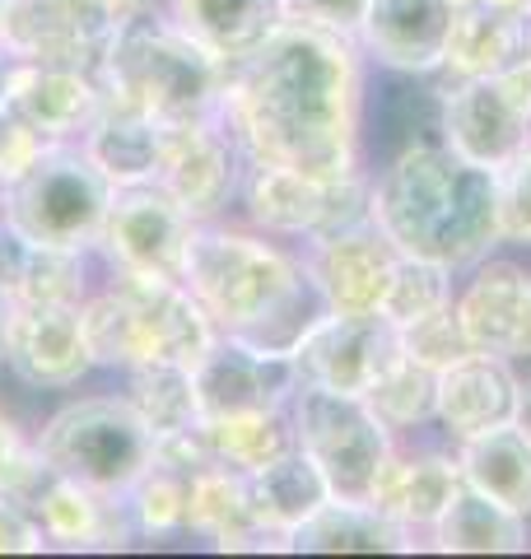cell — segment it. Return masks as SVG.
<instances>
[{"instance_id": "42", "label": "cell", "mask_w": 531, "mask_h": 559, "mask_svg": "<svg viewBox=\"0 0 531 559\" xmlns=\"http://www.w3.org/2000/svg\"><path fill=\"white\" fill-rule=\"evenodd\" d=\"M10 299H5V294H0V364H5V326H10Z\"/></svg>"}, {"instance_id": "43", "label": "cell", "mask_w": 531, "mask_h": 559, "mask_svg": "<svg viewBox=\"0 0 531 559\" xmlns=\"http://www.w3.org/2000/svg\"><path fill=\"white\" fill-rule=\"evenodd\" d=\"M527 5H531V0H527Z\"/></svg>"}, {"instance_id": "27", "label": "cell", "mask_w": 531, "mask_h": 559, "mask_svg": "<svg viewBox=\"0 0 531 559\" xmlns=\"http://www.w3.org/2000/svg\"><path fill=\"white\" fill-rule=\"evenodd\" d=\"M285 550H312V555H397L415 550V536L378 513L368 499H327L308 522L285 536Z\"/></svg>"}, {"instance_id": "34", "label": "cell", "mask_w": 531, "mask_h": 559, "mask_svg": "<svg viewBox=\"0 0 531 559\" xmlns=\"http://www.w3.org/2000/svg\"><path fill=\"white\" fill-rule=\"evenodd\" d=\"M191 476L197 471H182L164 457H154L140 480L121 495V509H127L135 536H173L187 532V509H191Z\"/></svg>"}, {"instance_id": "6", "label": "cell", "mask_w": 531, "mask_h": 559, "mask_svg": "<svg viewBox=\"0 0 531 559\" xmlns=\"http://www.w3.org/2000/svg\"><path fill=\"white\" fill-rule=\"evenodd\" d=\"M38 457L51 476L80 480L94 495L121 499L154 457L158 439L127 396H80L38 433Z\"/></svg>"}, {"instance_id": "36", "label": "cell", "mask_w": 531, "mask_h": 559, "mask_svg": "<svg viewBox=\"0 0 531 559\" xmlns=\"http://www.w3.org/2000/svg\"><path fill=\"white\" fill-rule=\"evenodd\" d=\"M47 145L51 140L38 127H28V121L20 117V108H14L10 80H5V51H0V191L20 182L24 173L47 154Z\"/></svg>"}, {"instance_id": "2", "label": "cell", "mask_w": 531, "mask_h": 559, "mask_svg": "<svg viewBox=\"0 0 531 559\" xmlns=\"http://www.w3.org/2000/svg\"><path fill=\"white\" fill-rule=\"evenodd\" d=\"M182 285L220 336L261 355H294L308 326L327 312L298 252H285L252 224H197L182 257Z\"/></svg>"}, {"instance_id": "39", "label": "cell", "mask_w": 531, "mask_h": 559, "mask_svg": "<svg viewBox=\"0 0 531 559\" xmlns=\"http://www.w3.org/2000/svg\"><path fill=\"white\" fill-rule=\"evenodd\" d=\"M364 5L368 0H285V14L294 24H312V28H327V33L359 38Z\"/></svg>"}, {"instance_id": "26", "label": "cell", "mask_w": 531, "mask_h": 559, "mask_svg": "<svg viewBox=\"0 0 531 559\" xmlns=\"http://www.w3.org/2000/svg\"><path fill=\"white\" fill-rule=\"evenodd\" d=\"M158 5L177 28H187L205 51H215L224 66L257 51L290 20L285 0H158Z\"/></svg>"}, {"instance_id": "5", "label": "cell", "mask_w": 531, "mask_h": 559, "mask_svg": "<svg viewBox=\"0 0 531 559\" xmlns=\"http://www.w3.org/2000/svg\"><path fill=\"white\" fill-rule=\"evenodd\" d=\"M103 94L150 112L158 121H187L220 108L228 66L177 28L164 5H145L117 24V38L98 70Z\"/></svg>"}, {"instance_id": "8", "label": "cell", "mask_w": 531, "mask_h": 559, "mask_svg": "<svg viewBox=\"0 0 531 559\" xmlns=\"http://www.w3.org/2000/svg\"><path fill=\"white\" fill-rule=\"evenodd\" d=\"M294 443L317 462L335 499H368L378 466L392 457L397 433L374 415L364 396L298 382L290 396Z\"/></svg>"}, {"instance_id": "15", "label": "cell", "mask_w": 531, "mask_h": 559, "mask_svg": "<svg viewBox=\"0 0 531 559\" xmlns=\"http://www.w3.org/2000/svg\"><path fill=\"white\" fill-rule=\"evenodd\" d=\"M397 248L378 234V224H359L345 234L308 238L298 248V261L322 294L327 312H378L387 280L397 271Z\"/></svg>"}, {"instance_id": "37", "label": "cell", "mask_w": 531, "mask_h": 559, "mask_svg": "<svg viewBox=\"0 0 531 559\" xmlns=\"http://www.w3.org/2000/svg\"><path fill=\"white\" fill-rule=\"evenodd\" d=\"M401 349L405 355H415V359H424L429 369H448L452 359L471 355V341H467L462 322H457V308L448 304V308L429 312V318L401 326Z\"/></svg>"}, {"instance_id": "40", "label": "cell", "mask_w": 531, "mask_h": 559, "mask_svg": "<svg viewBox=\"0 0 531 559\" xmlns=\"http://www.w3.org/2000/svg\"><path fill=\"white\" fill-rule=\"evenodd\" d=\"M98 5H103V10H108V14H113V20L121 24V20H131V14H140V10H145V5H154V0H98Z\"/></svg>"}, {"instance_id": "4", "label": "cell", "mask_w": 531, "mask_h": 559, "mask_svg": "<svg viewBox=\"0 0 531 559\" xmlns=\"http://www.w3.org/2000/svg\"><path fill=\"white\" fill-rule=\"evenodd\" d=\"M80 322L98 369H135V364H187L197 369L201 355L220 341L215 322L191 299L182 280L113 271L103 266V285L88 289L80 304Z\"/></svg>"}, {"instance_id": "1", "label": "cell", "mask_w": 531, "mask_h": 559, "mask_svg": "<svg viewBox=\"0 0 531 559\" xmlns=\"http://www.w3.org/2000/svg\"><path fill=\"white\" fill-rule=\"evenodd\" d=\"M364 61L359 38L285 20L257 51L228 66L220 112L247 164H285L322 182L359 173Z\"/></svg>"}, {"instance_id": "18", "label": "cell", "mask_w": 531, "mask_h": 559, "mask_svg": "<svg viewBox=\"0 0 531 559\" xmlns=\"http://www.w3.org/2000/svg\"><path fill=\"white\" fill-rule=\"evenodd\" d=\"M452 14V0H368L359 47L387 75H434L442 70Z\"/></svg>"}, {"instance_id": "13", "label": "cell", "mask_w": 531, "mask_h": 559, "mask_svg": "<svg viewBox=\"0 0 531 559\" xmlns=\"http://www.w3.org/2000/svg\"><path fill=\"white\" fill-rule=\"evenodd\" d=\"M401 355V331L382 312H322L294 349L298 382L364 396Z\"/></svg>"}, {"instance_id": "41", "label": "cell", "mask_w": 531, "mask_h": 559, "mask_svg": "<svg viewBox=\"0 0 531 559\" xmlns=\"http://www.w3.org/2000/svg\"><path fill=\"white\" fill-rule=\"evenodd\" d=\"M518 425L531 433V359H527V373H522V396H518Z\"/></svg>"}, {"instance_id": "9", "label": "cell", "mask_w": 531, "mask_h": 559, "mask_svg": "<svg viewBox=\"0 0 531 559\" xmlns=\"http://www.w3.org/2000/svg\"><path fill=\"white\" fill-rule=\"evenodd\" d=\"M438 135L462 159L494 173L518 159L531 145V57L494 75L448 80Z\"/></svg>"}, {"instance_id": "3", "label": "cell", "mask_w": 531, "mask_h": 559, "mask_svg": "<svg viewBox=\"0 0 531 559\" xmlns=\"http://www.w3.org/2000/svg\"><path fill=\"white\" fill-rule=\"evenodd\" d=\"M368 178H374L368 191L374 224L401 257L467 271L504 242L499 173L462 159L442 140H415L392 150Z\"/></svg>"}, {"instance_id": "32", "label": "cell", "mask_w": 531, "mask_h": 559, "mask_svg": "<svg viewBox=\"0 0 531 559\" xmlns=\"http://www.w3.org/2000/svg\"><path fill=\"white\" fill-rule=\"evenodd\" d=\"M364 401L374 406V415L382 419L387 429L397 433V443H405L415 429L434 425L438 411V369H429L415 355H401L378 373V382L364 392Z\"/></svg>"}, {"instance_id": "12", "label": "cell", "mask_w": 531, "mask_h": 559, "mask_svg": "<svg viewBox=\"0 0 531 559\" xmlns=\"http://www.w3.org/2000/svg\"><path fill=\"white\" fill-rule=\"evenodd\" d=\"M117 38V20L98 0H5L0 51L14 61L103 70Z\"/></svg>"}, {"instance_id": "10", "label": "cell", "mask_w": 531, "mask_h": 559, "mask_svg": "<svg viewBox=\"0 0 531 559\" xmlns=\"http://www.w3.org/2000/svg\"><path fill=\"white\" fill-rule=\"evenodd\" d=\"M243 173H247V154L220 108L205 117L164 121V154H158L154 182L197 224L228 219V210L238 205Z\"/></svg>"}, {"instance_id": "21", "label": "cell", "mask_w": 531, "mask_h": 559, "mask_svg": "<svg viewBox=\"0 0 531 559\" xmlns=\"http://www.w3.org/2000/svg\"><path fill=\"white\" fill-rule=\"evenodd\" d=\"M457 485H462V466H457L452 443L448 448H415V452L397 443L392 457L378 466L368 503L415 536V532L434 527L438 513L448 509V499L457 495Z\"/></svg>"}, {"instance_id": "33", "label": "cell", "mask_w": 531, "mask_h": 559, "mask_svg": "<svg viewBox=\"0 0 531 559\" xmlns=\"http://www.w3.org/2000/svg\"><path fill=\"white\" fill-rule=\"evenodd\" d=\"M127 378H131L127 401L154 429V439H173V433L201 425L197 378H191L187 364H135V369H127Z\"/></svg>"}, {"instance_id": "14", "label": "cell", "mask_w": 531, "mask_h": 559, "mask_svg": "<svg viewBox=\"0 0 531 559\" xmlns=\"http://www.w3.org/2000/svg\"><path fill=\"white\" fill-rule=\"evenodd\" d=\"M467 285L452 294L457 322L471 349L508 364L531 359V271L518 257H481L467 266Z\"/></svg>"}, {"instance_id": "35", "label": "cell", "mask_w": 531, "mask_h": 559, "mask_svg": "<svg viewBox=\"0 0 531 559\" xmlns=\"http://www.w3.org/2000/svg\"><path fill=\"white\" fill-rule=\"evenodd\" d=\"M452 266H442V261H424V257H397V271L387 280V294H382V318L392 322L397 331L411 326L420 318H429V312L448 308L452 304Z\"/></svg>"}, {"instance_id": "19", "label": "cell", "mask_w": 531, "mask_h": 559, "mask_svg": "<svg viewBox=\"0 0 531 559\" xmlns=\"http://www.w3.org/2000/svg\"><path fill=\"white\" fill-rule=\"evenodd\" d=\"M518 396H522V373L518 364L494 359V355H471L452 359L448 369H438V411L434 425L442 429V439H471L494 425L518 419Z\"/></svg>"}, {"instance_id": "28", "label": "cell", "mask_w": 531, "mask_h": 559, "mask_svg": "<svg viewBox=\"0 0 531 559\" xmlns=\"http://www.w3.org/2000/svg\"><path fill=\"white\" fill-rule=\"evenodd\" d=\"M424 536L442 555H518L531 546V518L504 509L499 499L462 480Z\"/></svg>"}, {"instance_id": "30", "label": "cell", "mask_w": 531, "mask_h": 559, "mask_svg": "<svg viewBox=\"0 0 531 559\" xmlns=\"http://www.w3.org/2000/svg\"><path fill=\"white\" fill-rule=\"evenodd\" d=\"M187 532H197L205 540H215L220 550H261L275 546V536H266L257 527L252 509H247V489H243V471L210 462L191 476V509H187Z\"/></svg>"}, {"instance_id": "20", "label": "cell", "mask_w": 531, "mask_h": 559, "mask_svg": "<svg viewBox=\"0 0 531 559\" xmlns=\"http://www.w3.org/2000/svg\"><path fill=\"white\" fill-rule=\"evenodd\" d=\"M5 80H10V98L20 108V117L28 127H38L51 145H75L84 127L103 108V84L94 70L5 57Z\"/></svg>"}, {"instance_id": "11", "label": "cell", "mask_w": 531, "mask_h": 559, "mask_svg": "<svg viewBox=\"0 0 531 559\" xmlns=\"http://www.w3.org/2000/svg\"><path fill=\"white\" fill-rule=\"evenodd\" d=\"M191 229H197V219L158 182H131V187L113 191L94 252L103 266H113V271L182 280V257H187Z\"/></svg>"}, {"instance_id": "22", "label": "cell", "mask_w": 531, "mask_h": 559, "mask_svg": "<svg viewBox=\"0 0 531 559\" xmlns=\"http://www.w3.org/2000/svg\"><path fill=\"white\" fill-rule=\"evenodd\" d=\"M331 197H335V178L322 182L285 164H247L238 187L243 224H252V229L271 238H294V242H308L327 229Z\"/></svg>"}, {"instance_id": "17", "label": "cell", "mask_w": 531, "mask_h": 559, "mask_svg": "<svg viewBox=\"0 0 531 559\" xmlns=\"http://www.w3.org/2000/svg\"><path fill=\"white\" fill-rule=\"evenodd\" d=\"M197 378L201 419L210 415H243V411H275L290 406L298 392L294 355H261V349L220 336L191 369Z\"/></svg>"}, {"instance_id": "23", "label": "cell", "mask_w": 531, "mask_h": 559, "mask_svg": "<svg viewBox=\"0 0 531 559\" xmlns=\"http://www.w3.org/2000/svg\"><path fill=\"white\" fill-rule=\"evenodd\" d=\"M531 57V5L518 0H481L452 14L448 51H442V80L494 75Z\"/></svg>"}, {"instance_id": "29", "label": "cell", "mask_w": 531, "mask_h": 559, "mask_svg": "<svg viewBox=\"0 0 531 559\" xmlns=\"http://www.w3.org/2000/svg\"><path fill=\"white\" fill-rule=\"evenodd\" d=\"M452 452L467 485L499 499L504 509L531 518V433L518 419L494 425L485 433H471V439H457Z\"/></svg>"}, {"instance_id": "31", "label": "cell", "mask_w": 531, "mask_h": 559, "mask_svg": "<svg viewBox=\"0 0 531 559\" xmlns=\"http://www.w3.org/2000/svg\"><path fill=\"white\" fill-rule=\"evenodd\" d=\"M201 439L210 448V462L234 466V471H257L294 448V419H290V406L210 415V419H201Z\"/></svg>"}, {"instance_id": "16", "label": "cell", "mask_w": 531, "mask_h": 559, "mask_svg": "<svg viewBox=\"0 0 531 559\" xmlns=\"http://www.w3.org/2000/svg\"><path fill=\"white\" fill-rule=\"evenodd\" d=\"M5 364L28 388H75L84 373H94L80 308L66 304H14L5 326Z\"/></svg>"}, {"instance_id": "25", "label": "cell", "mask_w": 531, "mask_h": 559, "mask_svg": "<svg viewBox=\"0 0 531 559\" xmlns=\"http://www.w3.org/2000/svg\"><path fill=\"white\" fill-rule=\"evenodd\" d=\"M75 145L94 159V168L113 187L154 182L158 178V154H164V121L131 108V103H117V98L103 94L98 117L88 121Z\"/></svg>"}, {"instance_id": "38", "label": "cell", "mask_w": 531, "mask_h": 559, "mask_svg": "<svg viewBox=\"0 0 531 559\" xmlns=\"http://www.w3.org/2000/svg\"><path fill=\"white\" fill-rule=\"evenodd\" d=\"M499 234L504 248L531 252V145L499 168Z\"/></svg>"}, {"instance_id": "24", "label": "cell", "mask_w": 531, "mask_h": 559, "mask_svg": "<svg viewBox=\"0 0 531 559\" xmlns=\"http://www.w3.org/2000/svg\"><path fill=\"white\" fill-rule=\"evenodd\" d=\"M243 489H247V509H252L257 527L266 536H275L280 550H285V536L298 522H308L327 499H335L327 476L298 443L257 471H243Z\"/></svg>"}, {"instance_id": "7", "label": "cell", "mask_w": 531, "mask_h": 559, "mask_svg": "<svg viewBox=\"0 0 531 559\" xmlns=\"http://www.w3.org/2000/svg\"><path fill=\"white\" fill-rule=\"evenodd\" d=\"M113 191L80 145H47L20 182L0 191V219L47 248H94Z\"/></svg>"}]
</instances>
